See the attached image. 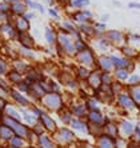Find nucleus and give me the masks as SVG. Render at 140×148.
<instances>
[{
	"label": "nucleus",
	"mask_w": 140,
	"mask_h": 148,
	"mask_svg": "<svg viewBox=\"0 0 140 148\" xmlns=\"http://www.w3.org/2000/svg\"><path fill=\"white\" fill-rule=\"evenodd\" d=\"M0 88H1V90H4V91H8V92H10L12 87L10 86V83L7 82V79H5V77H0Z\"/></svg>",
	"instance_id": "obj_50"
},
{
	"label": "nucleus",
	"mask_w": 140,
	"mask_h": 148,
	"mask_svg": "<svg viewBox=\"0 0 140 148\" xmlns=\"http://www.w3.org/2000/svg\"><path fill=\"white\" fill-rule=\"evenodd\" d=\"M109 88H111V92H112L113 97H116L120 92H123V88H124V87L121 86V83L116 80V82H113L112 84L109 86Z\"/></svg>",
	"instance_id": "obj_45"
},
{
	"label": "nucleus",
	"mask_w": 140,
	"mask_h": 148,
	"mask_svg": "<svg viewBox=\"0 0 140 148\" xmlns=\"http://www.w3.org/2000/svg\"><path fill=\"white\" fill-rule=\"evenodd\" d=\"M3 114L5 115L7 117H11V119H14V120H17V121H21V120H23L20 111L16 110V107H15V106H12V104H10V103L7 104V107L4 108Z\"/></svg>",
	"instance_id": "obj_25"
},
{
	"label": "nucleus",
	"mask_w": 140,
	"mask_h": 148,
	"mask_svg": "<svg viewBox=\"0 0 140 148\" xmlns=\"http://www.w3.org/2000/svg\"><path fill=\"white\" fill-rule=\"evenodd\" d=\"M10 97L15 101V104H17L19 107L23 108H30L32 106V101L28 99L27 96H24V93L19 92L16 88H11L10 91Z\"/></svg>",
	"instance_id": "obj_8"
},
{
	"label": "nucleus",
	"mask_w": 140,
	"mask_h": 148,
	"mask_svg": "<svg viewBox=\"0 0 140 148\" xmlns=\"http://www.w3.org/2000/svg\"><path fill=\"white\" fill-rule=\"evenodd\" d=\"M0 123H1V120H0Z\"/></svg>",
	"instance_id": "obj_62"
},
{
	"label": "nucleus",
	"mask_w": 140,
	"mask_h": 148,
	"mask_svg": "<svg viewBox=\"0 0 140 148\" xmlns=\"http://www.w3.org/2000/svg\"><path fill=\"white\" fill-rule=\"evenodd\" d=\"M30 64H28V62L27 60H24L23 58H15L12 62H11V68L12 69H15V71H17V72H20V73H25L27 72V69L30 68Z\"/></svg>",
	"instance_id": "obj_20"
},
{
	"label": "nucleus",
	"mask_w": 140,
	"mask_h": 148,
	"mask_svg": "<svg viewBox=\"0 0 140 148\" xmlns=\"http://www.w3.org/2000/svg\"><path fill=\"white\" fill-rule=\"evenodd\" d=\"M116 101H117V106L120 108H123V110L131 111L136 108V104L133 103L132 97L128 95V92H120L116 96Z\"/></svg>",
	"instance_id": "obj_10"
},
{
	"label": "nucleus",
	"mask_w": 140,
	"mask_h": 148,
	"mask_svg": "<svg viewBox=\"0 0 140 148\" xmlns=\"http://www.w3.org/2000/svg\"><path fill=\"white\" fill-rule=\"evenodd\" d=\"M24 4H25L27 7H30V10H38L40 14H44L45 12L44 7H43L40 3L35 1V0H24Z\"/></svg>",
	"instance_id": "obj_42"
},
{
	"label": "nucleus",
	"mask_w": 140,
	"mask_h": 148,
	"mask_svg": "<svg viewBox=\"0 0 140 148\" xmlns=\"http://www.w3.org/2000/svg\"><path fill=\"white\" fill-rule=\"evenodd\" d=\"M44 76H43V73L39 71L36 67H30V68L27 69V72L24 73V80L25 82H28L30 84H32V83H36L39 82L40 79H43Z\"/></svg>",
	"instance_id": "obj_18"
},
{
	"label": "nucleus",
	"mask_w": 140,
	"mask_h": 148,
	"mask_svg": "<svg viewBox=\"0 0 140 148\" xmlns=\"http://www.w3.org/2000/svg\"><path fill=\"white\" fill-rule=\"evenodd\" d=\"M58 115H59V119H60V121H62L63 124H65V125H69V123H71L72 119H73V115H72V112L69 111V108L67 107V106L59 111Z\"/></svg>",
	"instance_id": "obj_29"
},
{
	"label": "nucleus",
	"mask_w": 140,
	"mask_h": 148,
	"mask_svg": "<svg viewBox=\"0 0 140 148\" xmlns=\"http://www.w3.org/2000/svg\"><path fill=\"white\" fill-rule=\"evenodd\" d=\"M8 104V100L7 99H3V97H0V112H3L4 108L7 107Z\"/></svg>",
	"instance_id": "obj_54"
},
{
	"label": "nucleus",
	"mask_w": 140,
	"mask_h": 148,
	"mask_svg": "<svg viewBox=\"0 0 140 148\" xmlns=\"http://www.w3.org/2000/svg\"><path fill=\"white\" fill-rule=\"evenodd\" d=\"M5 79H7V82L10 83V84H12V86H16V84H19L21 80H24V75L11 68L10 71L7 72V75H5Z\"/></svg>",
	"instance_id": "obj_27"
},
{
	"label": "nucleus",
	"mask_w": 140,
	"mask_h": 148,
	"mask_svg": "<svg viewBox=\"0 0 140 148\" xmlns=\"http://www.w3.org/2000/svg\"><path fill=\"white\" fill-rule=\"evenodd\" d=\"M128 95L132 97L133 103L136 104V107H140V84L128 87Z\"/></svg>",
	"instance_id": "obj_31"
},
{
	"label": "nucleus",
	"mask_w": 140,
	"mask_h": 148,
	"mask_svg": "<svg viewBox=\"0 0 140 148\" xmlns=\"http://www.w3.org/2000/svg\"><path fill=\"white\" fill-rule=\"evenodd\" d=\"M96 39V43H95V48L97 49L99 52L104 53L107 52L109 48H111V43L107 40L104 36H100V38H95Z\"/></svg>",
	"instance_id": "obj_30"
},
{
	"label": "nucleus",
	"mask_w": 140,
	"mask_h": 148,
	"mask_svg": "<svg viewBox=\"0 0 140 148\" xmlns=\"http://www.w3.org/2000/svg\"><path fill=\"white\" fill-rule=\"evenodd\" d=\"M69 5L78 10H83L89 5V0H69Z\"/></svg>",
	"instance_id": "obj_43"
},
{
	"label": "nucleus",
	"mask_w": 140,
	"mask_h": 148,
	"mask_svg": "<svg viewBox=\"0 0 140 148\" xmlns=\"http://www.w3.org/2000/svg\"><path fill=\"white\" fill-rule=\"evenodd\" d=\"M5 1H7V3L11 5V4H15V3H20L21 0H5Z\"/></svg>",
	"instance_id": "obj_58"
},
{
	"label": "nucleus",
	"mask_w": 140,
	"mask_h": 148,
	"mask_svg": "<svg viewBox=\"0 0 140 148\" xmlns=\"http://www.w3.org/2000/svg\"><path fill=\"white\" fill-rule=\"evenodd\" d=\"M86 121L88 124H95V125H104L107 121V117L100 112V110L88 111L86 115Z\"/></svg>",
	"instance_id": "obj_11"
},
{
	"label": "nucleus",
	"mask_w": 140,
	"mask_h": 148,
	"mask_svg": "<svg viewBox=\"0 0 140 148\" xmlns=\"http://www.w3.org/2000/svg\"><path fill=\"white\" fill-rule=\"evenodd\" d=\"M112 59V63H113V67L115 68H127L130 71L132 68V62L131 59H127V58H121V56H116V55H112L111 56Z\"/></svg>",
	"instance_id": "obj_21"
},
{
	"label": "nucleus",
	"mask_w": 140,
	"mask_h": 148,
	"mask_svg": "<svg viewBox=\"0 0 140 148\" xmlns=\"http://www.w3.org/2000/svg\"><path fill=\"white\" fill-rule=\"evenodd\" d=\"M73 59L78 62L79 66L87 67L89 69L96 68V55H95V51L91 47H87L86 49H82V51L76 52V55Z\"/></svg>",
	"instance_id": "obj_3"
},
{
	"label": "nucleus",
	"mask_w": 140,
	"mask_h": 148,
	"mask_svg": "<svg viewBox=\"0 0 140 148\" xmlns=\"http://www.w3.org/2000/svg\"><path fill=\"white\" fill-rule=\"evenodd\" d=\"M69 111L72 112V115L75 117H78V119H83V117H86L87 112H88V110H87L86 104H84V101H80V100H76V101H71L68 106Z\"/></svg>",
	"instance_id": "obj_9"
},
{
	"label": "nucleus",
	"mask_w": 140,
	"mask_h": 148,
	"mask_svg": "<svg viewBox=\"0 0 140 148\" xmlns=\"http://www.w3.org/2000/svg\"><path fill=\"white\" fill-rule=\"evenodd\" d=\"M103 134H106V135H108V136H111V138L116 139L117 136H119V127H117L113 121L107 120L106 123H104V125H103Z\"/></svg>",
	"instance_id": "obj_24"
},
{
	"label": "nucleus",
	"mask_w": 140,
	"mask_h": 148,
	"mask_svg": "<svg viewBox=\"0 0 140 148\" xmlns=\"http://www.w3.org/2000/svg\"><path fill=\"white\" fill-rule=\"evenodd\" d=\"M31 130H32V131H34L36 135H38V136H40V135H43V134H44V131H45V130H44V127H43V124H41L40 121H38V123L35 124V125L31 128Z\"/></svg>",
	"instance_id": "obj_49"
},
{
	"label": "nucleus",
	"mask_w": 140,
	"mask_h": 148,
	"mask_svg": "<svg viewBox=\"0 0 140 148\" xmlns=\"http://www.w3.org/2000/svg\"><path fill=\"white\" fill-rule=\"evenodd\" d=\"M115 82L113 73L111 72H102V84L103 86H111Z\"/></svg>",
	"instance_id": "obj_44"
},
{
	"label": "nucleus",
	"mask_w": 140,
	"mask_h": 148,
	"mask_svg": "<svg viewBox=\"0 0 140 148\" xmlns=\"http://www.w3.org/2000/svg\"><path fill=\"white\" fill-rule=\"evenodd\" d=\"M20 114H21V117H23L25 125H28V127L32 128L35 124L39 121V117L31 111V107H30V110H28V108H23V110L20 111Z\"/></svg>",
	"instance_id": "obj_19"
},
{
	"label": "nucleus",
	"mask_w": 140,
	"mask_h": 148,
	"mask_svg": "<svg viewBox=\"0 0 140 148\" xmlns=\"http://www.w3.org/2000/svg\"><path fill=\"white\" fill-rule=\"evenodd\" d=\"M130 71L127 68H115V72H113V77H115V80H117V82L123 83V82H127V79L130 77Z\"/></svg>",
	"instance_id": "obj_34"
},
{
	"label": "nucleus",
	"mask_w": 140,
	"mask_h": 148,
	"mask_svg": "<svg viewBox=\"0 0 140 148\" xmlns=\"http://www.w3.org/2000/svg\"><path fill=\"white\" fill-rule=\"evenodd\" d=\"M16 40L19 41L20 47H24V48L35 49V47H36L35 39L32 38V35L30 34V32H24V34H17Z\"/></svg>",
	"instance_id": "obj_15"
},
{
	"label": "nucleus",
	"mask_w": 140,
	"mask_h": 148,
	"mask_svg": "<svg viewBox=\"0 0 140 148\" xmlns=\"http://www.w3.org/2000/svg\"><path fill=\"white\" fill-rule=\"evenodd\" d=\"M92 17H93V14L89 10H80V11H76L75 14H72L71 19L78 25H82V24H86V23H91Z\"/></svg>",
	"instance_id": "obj_12"
},
{
	"label": "nucleus",
	"mask_w": 140,
	"mask_h": 148,
	"mask_svg": "<svg viewBox=\"0 0 140 148\" xmlns=\"http://www.w3.org/2000/svg\"><path fill=\"white\" fill-rule=\"evenodd\" d=\"M96 68L99 69L100 72H112L115 67H113L112 59L108 55H99V58H96Z\"/></svg>",
	"instance_id": "obj_6"
},
{
	"label": "nucleus",
	"mask_w": 140,
	"mask_h": 148,
	"mask_svg": "<svg viewBox=\"0 0 140 148\" xmlns=\"http://www.w3.org/2000/svg\"><path fill=\"white\" fill-rule=\"evenodd\" d=\"M97 138V145L96 148H117L116 147V139L111 138L106 134H100Z\"/></svg>",
	"instance_id": "obj_17"
},
{
	"label": "nucleus",
	"mask_w": 140,
	"mask_h": 148,
	"mask_svg": "<svg viewBox=\"0 0 140 148\" xmlns=\"http://www.w3.org/2000/svg\"><path fill=\"white\" fill-rule=\"evenodd\" d=\"M84 104H86V107L88 111H93V110H99L100 101L92 95V96H88L86 100H84Z\"/></svg>",
	"instance_id": "obj_37"
},
{
	"label": "nucleus",
	"mask_w": 140,
	"mask_h": 148,
	"mask_svg": "<svg viewBox=\"0 0 140 148\" xmlns=\"http://www.w3.org/2000/svg\"><path fill=\"white\" fill-rule=\"evenodd\" d=\"M12 24H14V27H15L17 34L30 32V29H31V23H30V20H27L24 16H14Z\"/></svg>",
	"instance_id": "obj_13"
},
{
	"label": "nucleus",
	"mask_w": 140,
	"mask_h": 148,
	"mask_svg": "<svg viewBox=\"0 0 140 148\" xmlns=\"http://www.w3.org/2000/svg\"><path fill=\"white\" fill-rule=\"evenodd\" d=\"M107 40L111 43V45H124L126 43V35L123 32L117 31V29H111V31H107L104 32L103 35Z\"/></svg>",
	"instance_id": "obj_7"
},
{
	"label": "nucleus",
	"mask_w": 140,
	"mask_h": 148,
	"mask_svg": "<svg viewBox=\"0 0 140 148\" xmlns=\"http://www.w3.org/2000/svg\"><path fill=\"white\" fill-rule=\"evenodd\" d=\"M30 83L28 82H25V80H21L19 84H16V90L19 91V92H21V93H27L28 92V90H30Z\"/></svg>",
	"instance_id": "obj_46"
},
{
	"label": "nucleus",
	"mask_w": 140,
	"mask_h": 148,
	"mask_svg": "<svg viewBox=\"0 0 140 148\" xmlns=\"http://www.w3.org/2000/svg\"><path fill=\"white\" fill-rule=\"evenodd\" d=\"M127 82H128V87L130 86H137V84H140V75H136V73L130 75V77L127 79Z\"/></svg>",
	"instance_id": "obj_48"
},
{
	"label": "nucleus",
	"mask_w": 140,
	"mask_h": 148,
	"mask_svg": "<svg viewBox=\"0 0 140 148\" xmlns=\"http://www.w3.org/2000/svg\"><path fill=\"white\" fill-rule=\"evenodd\" d=\"M41 106L47 112H56L58 114L62 108L65 107L64 96L60 92H47L44 96L40 99Z\"/></svg>",
	"instance_id": "obj_2"
},
{
	"label": "nucleus",
	"mask_w": 140,
	"mask_h": 148,
	"mask_svg": "<svg viewBox=\"0 0 140 148\" xmlns=\"http://www.w3.org/2000/svg\"><path fill=\"white\" fill-rule=\"evenodd\" d=\"M10 145L12 148H23L25 145V139L20 138V136H17V135H14L12 138L8 140Z\"/></svg>",
	"instance_id": "obj_40"
},
{
	"label": "nucleus",
	"mask_w": 140,
	"mask_h": 148,
	"mask_svg": "<svg viewBox=\"0 0 140 148\" xmlns=\"http://www.w3.org/2000/svg\"><path fill=\"white\" fill-rule=\"evenodd\" d=\"M117 127H119V132H121V135H124V136H131L135 131V125L128 120H121Z\"/></svg>",
	"instance_id": "obj_28"
},
{
	"label": "nucleus",
	"mask_w": 140,
	"mask_h": 148,
	"mask_svg": "<svg viewBox=\"0 0 140 148\" xmlns=\"http://www.w3.org/2000/svg\"><path fill=\"white\" fill-rule=\"evenodd\" d=\"M39 117V121L43 124L45 131H49V132H56L58 131V124L55 121V119L51 116L49 112H47L45 110H41L40 114L38 115Z\"/></svg>",
	"instance_id": "obj_4"
},
{
	"label": "nucleus",
	"mask_w": 140,
	"mask_h": 148,
	"mask_svg": "<svg viewBox=\"0 0 140 148\" xmlns=\"http://www.w3.org/2000/svg\"><path fill=\"white\" fill-rule=\"evenodd\" d=\"M44 39L49 47H56V43H58V32L55 31L52 27L47 25V27L44 28Z\"/></svg>",
	"instance_id": "obj_23"
},
{
	"label": "nucleus",
	"mask_w": 140,
	"mask_h": 148,
	"mask_svg": "<svg viewBox=\"0 0 140 148\" xmlns=\"http://www.w3.org/2000/svg\"><path fill=\"white\" fill-rule=\"evenodd\" d=\"M108 17H109L108 15H106V16H103V17H102V20H100V21H102V23H106V21L108 20Z\"/></svg>",
	"instance_id": "obj_60"
},
{
	"label": "nucleus",
	"mask_w": 140,
	"mask_h": 148,
	"mask_svg": "<svg viewBox=\"0 0 140 148\" xmlns=\"http://www.w3.org/2000/svg\"><path fill=\"white\" fill-rule=\"evenodd\" d=\"M128 148H140V143H137V141H131L130 144H128Z\"/></svg>",
	"instance_id": "obj_56"
},
{
	"label": "nucleus",
	"mask_w": 140,
	"mask_h": 148,
	"mask_svg": "<svg viewBox=\"0 0 140 148\" xmlns=\"http://www.w3.org/2000/svg\"><path fill=\"white\" fill-rule=\"evenodd\" d=\"M48 14H49V16L51 17H54V19H59V14H58V11L55 10V8H49V10H48Z\"/></svg>",
	"instance_id": "obj_53"
},
{
	"label": "nucleus",
	"mask_w": 140,
	"mask_h": 148,
	"mask_svg": "<svg viewBox=\"0 0 140 148\" xmlns=\"http://www.w3.org/2000/svg\"><path fill=\"white\" fill-rule=\"evenodd\" d=\"M89 72H91V69L87 68V67H83V66H78L75 68V76L79 82H86Z\"/></svg>",
	"instance_id": "obj_33"
},
{
	"label": "nucleus",
	"mask_w": 140,
	"mask_h": 148,
	"mask_svg": "<svg viewBox=\"0 0 140 148\" xmlns=\"http://www.w3.org/2000/svg\"><path fill=\"white\" fill-rule=\"evenodd\" d=\"M83 148H96L95 145H92V144H88V143H86V144L83 145Z\"/></svg>",
	"instance_id": "obj_59"
},
{
	"label": "nucleus",
	"mask_w": 140,
	"mask_h": 148,
	"mask_svg": "<svg viewBox=\"0 0 140 148\" xmlns=\"http://www.w3.org/2000/svg\"><path fill=\"white\" fill-rule=\"evenodd\" d=\"M17 55H20L23 59H30V60H36L38 55L34 49H30V48H24V47H19L17 48Z\"/></svg>",
	"instance_id": "obj_35"
},
{
	"label": "nucleus",
	"mask_w": 140,
	"mask_h": 148,
	"mask_svg": "<svg viewBox=\"0 0 140 148\" xmlns=\"http://www.w3.org/2000/svg\"><path fill=\"white\" fill-rule=\"evenodd\" d=\"M39 140V144H40L41 148H54L55 144H54V141H52V139L49 138V136H47V135H40L38 138Z\"/></svg>",
	"instance_id": "obj_38"
},
{
	"label": "nucleus",
	"mask_w": 140,
	"mask_h": 148,
	"mask_svg": "<svg viewBox=\"0 0 140 148\" xmlns=\"http://www.w3.org/2000/svg\"><path fill=\"white\" fill-rule=\"evenodd\" d=\"M0 35H1L5 40H14V39L17 38V32L12 23L0 24Z\"/></svg>",
	"instance_id": "obj_16"
},
{
	"label": "nucleus",
	"mask_w": 140,
	"mask_h": 148,
	"mask_svg": "<svg viewBox=\"0 0 140 148\" xmlns=\"http://www.w3.org/2000/svg\"><path fill=\"white\" fill-rule=\"evenodd\" d=\"M121 52H123L124 58H127V59H132V58H136L137 56V49L130 44L121 45Z\"/></svg>",
	"instance_id": "obj_36"
},
{
	"label": "nucleus",
	"mask_w": 140,
	"mask_h": 148,
	"mask_svg": "<svg viewBox=\"0 0 140 148\" xmlns=\"http://www.w3.org/2000/svg\"><path fill=\"white\" fill-rule=\"evenodd\" d=\"M14 135V131L8 125L0 123V141H8Z\"/></svg>",
	"instance_id": "obj_32"
},
{
	"label": "nucleus",
	"mask_w": 140,
	"mask_h": 148,
	"mask_svg": "<svg viewBox=\"0 0 140 148\" xmlns=\"http://www.w3.org/2000/svg\"><path fill=\"white\" fill-rule=\"evenodd\" d=\"M45 3H48L49 5H52V4L55 3V0H45Z\"/></svg>",
	"instance_id": "obj_61"
},
{
	"label": "nucleus",
	"mask_w": 140,
	"mask_h": 148,
	"mask_svg": "<svg viewBox=\"0 0 140 148\" xmlns=\"http://www.w3.org/2000/svg\"><path fill=\"white\" fill-rule=\"evenodd\" d=\"M11 69V64L8 60L0 56V77H5L7 72Z\"/></svg>",
	"instance_id": "obj_41"
},
{
	"label": "nucleus",
	"mask_w": 140,
	"mask_h": 148,
	"mask_svg": "<svg viewBox=\"0 0 140 148\" xmlns=\"http://www.w3.org/2000/svg\"><path fill=\"white\" fill-rule=\"evenodd\" d=\"M130 8H136V10H140V3H130L128 4Z\"/></svg>",
	"instance_id": "obj_57"
},
{
	"label": "nucleus",
	"mask_w": 140,
	"mask_h": 148,
	"mask_svg": "<svg viewBox=\"0 0 140 148\" xmlns=\"http://www.w3.org/2000/svg\"><path fill=\"white\" fill-rule=\"evenodd\" d=\"M0 12H10V4L5 0H0Z\"/></svg>",
	"instance_id": "obj_51"
},
{
	"label": "nucleus",
	"mask_w": 140,
	"mask_h": 148,
	"mask_svg": "<svg viewBox=\"0 0 140 148\" xmlns=\"http://www.w3.org/2000/svg\"><path fill=\"white\" fill-rule=\"evenodd\" d=\"M133 140L140 143V127H135V131H133Z\"/></svg>",
	"instance_id": "obj_52"
},
{
	"label": "nucleus",
	"mask_w": 140,
	"mask_h": 148,
	"mask_svg": "<svg viewBox=\"0 0 140 148\" xmlns=\"http://www.w3.org/2000/svg\"><path fill=\"white\" fill-rule=\"evenodd\" d=\"M69 127L72 130H75L78 132H82V134L87 135L89 134V130H88V123L83 119H72V121L69 123Z\"/></svg>",
	"instance_id": "obj_22"
},
{
	"label": "nucleus",
	"mask_w": 140,
	"mask_h": 148,
	"mask_svg": "<svg viewBox=\"0 0 140 148\" xmlns=\"http://www.w3.org/2000/svg\"><path fill=\"white\" fill-rule=\"evenodd\" d=\"M56 52L59 56H67V58H75L76 48L73 38L69 34H63L58 32V43H56Z\"/></svg>",
	"instance_id": "obj_1"
},
{
	"label": "nucleus",
	"mask_w": 140,
	"mask_h": 148,
	"mask_svg": "<svg viewBox=\"0 0 140 148\" xmlns=\"http://www.w3.org/2000/svg\"><path fill=\"white\" fill-rule=\"evenodd\" d=\"M54 134L56 135V138L59 139L60 143H71V141H73L76 139V136H75V134L72 132V130H69V128H67V127L58 128V131L54 132Z\"/></svg>",
	"instance_id": "obj_14"
},
{
	"label": "nucleus",
	"mask_w": 140,
	"mask_h": 148,
	"mask_svg": "<svg viewBox=\"0 0 140 148\" xmlns=\"http://www.w3.org/2000/svg\"><path fill=\"white\" fill-rule=\"evenodd\" d=\"M23 16L25 17L27 20H32V19L35 17V14H34V12H28V11H27V12H25V14H24Z\"/></svg>",
	"instance_id": "obj_55"
},
{
	"label": "nucleus",
	"mask_w": 140,
	"mask_h": 148,
	"mask_svg": "<svg viewBox=\"0 0 140 148\" xmlns=\"http://www.w3.org/2000/svg\"><path fill=\"white\" fill-rule=\"evenodd\" d=\"M14 17L10 12H0V24H4V23H12Z\"/></svg>",
	"instance_id": "obj_47"
},
{
	"label": "nucleus",
	"mask_w": 140,
	"mask_h": 148,
	"mask_svg": "<svg viewBox=\"0 0 140 148\" xmlns=\"http://www.w3.org/2000/svg\"><path fill=\"white\" fill-rule=\"evenodd\" d=\"M86 83H87V86L89 87V90L92 91V92L97 91L100 87H102V72H100L97 68L91 69V72H89Z\"/></svg>",
	"instance_id": "obj_5"
},
{
	"label": "nucleus",
	"mask_w": 140,
	"mask_h": 148,
	"mask_svg": "<svg viewBox=\"0 0 140 148\" xmlns=\"http://www.w3.org/2000/svg\"><path fill=\"white\" fill-rule=\"evenodd\" d=\"M28 11V7L24 4V1H20V3H15L10 5V14L12 16H23L25 12Z\"/></svg>",
	"instance_id": "obj_26"
},
{
	"label": "nucleus",
	"mask_w": 140,
	"mask_h": 148,
	"mask_svg": "<svg viewBox=\"0 0 140 148\" xmlns=\"http://www.w3.org/2000/svg\"><path fill=\"white\" fill-rule=\"evenodd\" d=\"M73 43H75L76 52L82 51V49H86L87 47H89V45L87 44V40L84 39V36H82V34L79 35L78 38H73Z\"/></svg>",
	"instance_id": "obj_39"
}]
</instances>
